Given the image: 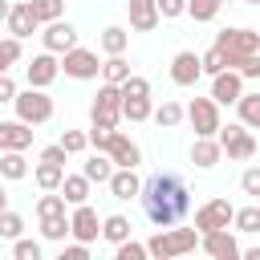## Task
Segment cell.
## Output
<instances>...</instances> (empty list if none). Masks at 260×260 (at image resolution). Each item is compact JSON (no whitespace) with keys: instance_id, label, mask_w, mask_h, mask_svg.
Here are the masks:
<instances>
[{"instance_id":"obj_1","label":"cell","mask_w":260,"mask_h":260,"mask_svg":"<svg viewBox=\"0 0 260 260\" xmlns=\"http://www.w3.org/2000/svg\"><path fill=\"white\" fill-rule=\"evenodd\" d=\"M146 219L154 228H175L187 211H191V191H187V179L175 175V171H154L146 183H142V195H138Z\"/></svg>"},{"instance_id":"obj_2","label":"cell","mask_w":260,"mask_h":260,"mask_svg":"<svg viewBox=\"0 0 260 260\" xmlns=\"http://www.w3.org/2000/svg\"><path fill=\"white\" fill-rule=\"evenodd\" d=\"M146 244H150V256H154V260H175V256H183V252H195V248L203 244V232H199V228H162V232L150 236Z\"/></svg>"},{"instance_id":"obj_3","label":"cell","mask_w":260,"mask_h":260,"mask_svg":"<svg viewBox=\"0 0 260 260\" xmlns=\"http://www.w3.org/2000/svg\"><path fill=\"white\" fill-rule=\"evenodd\" d=\"M122 102H126L122 85L102 81V89H98V98H93V106H89V122H93L98 130H118V122L126 118V114H122Z\"/></svg>"},{"instance_id":"obj_4","label":"cell","mask_w":260,"mask_h":260,"mask_svg":"<svg viewBox=\"0 0 260 260\" xmlns=\"http://www.w3.org/2000/svg\"><path fill=\"white\" fill-rule=\"evenodd\" d=\"M215 45L223 49V61H228V69H232L240 57L260 53V32H256V28H223V32H215Z\"/></svg>"},{"instance_id":"obj_5","label":"cell","mask_w":260,"mask_h":260,"mask_svg":"<svg viewBox=\"0 0 260 260\" xmlns=\"http://www.w3.org/2000/svg\"><path fill=\"white\" fill-rule=\"evenodd\" d=\"M12 106H16V118H24V122H32V126H45V122L53 118V98H49L45 89H37V85L20 89Z\"/></svg>"},{"instance_id":"obj_6","label":"cell","mask_w":260,"mask_h":260,"mask_svg":"<svg viewBox=\"0 0 260 260\" xmlns=\"http://www.w3.org/2000/svg\"><path fill=\"white\" fill-rule=\"evenodd\" d=\"M219 142H223V154H228L232 162H248V158L256 154L252 126H244V122H228V126H219Z\"/></svg>"},{"instance_id":"obj_7","label":"cell","mask_w":260,"mask_h":260,"mask_svg":"<svg viewBox=\"0 0 260 260\" xmlns=\"http://www.w3.org/2000/svg\"><path fill=\"white\" fill-rule=\"evenodd\" d=\"M187 122L195 126V138H211V134H219V102L215 98H195L191 106H187Z\"/></svg>"},{"instance_id":"obj_8","label":"cell","mask_w":260,"mask_h":260,"mask_svg":"<svg viewBox=\"0 0 260 260\" xmlns=\"http://www.w3.org/2000/svg\"><path fill=\"white\" fill-rule=\"evenodd\" d=\"M61 73L65 77H73V81H89V77H98L102 73V61H98V53L93 49H69L65 57H61Z\"/></svg>"},{"instance_id":"obj_9","label":"cell","mask_w":260,"mask_h":260,"mask_svg":"<svg viewBox=\"0 0 260 260\" xmlns=\"http://www.w3.org/2000/svg\"><path fill=\"white\" fill-rule=\"evenodd\" d=\"M228 223H236V207L228 203V199H207L203 207H195V228L199 232H215V228H228Z\"/></svg>"},{"instance_id":"obj_10","label":"cell","mask_w":260,"mask_h":260,"mask_svg":"<svg viewBox=\"0 0 260 260\" xmlns=\"http://www.w3.org/2000/svg\"><path fill=\"white\" fill-rule=\"evenodd\" d=\"M57 73H61V61H57V53H37L28 65H24V77H28V85H37V89H49L53 81H57Z\"/></svg>"},{"instance_id":"obj_11","label":"cell","mask_w":260,"mask_h":260,"mask_svg":"<svg viewBox=\"0 0 260 260\" xmlns=\"http://www.w3.org/2000/svg\"><path fill=\"white\" fill-rule=\"evenodd\" d=\"M199 77H203V53L183 49V53L171 57V81H175V85H195Z\"/></svg>"},{"instance_id":"obj_12","label":"cell","mask_w":260,"mask_h":260,"mask_svg":"<svg viewBox=\"0 0 260 260\" xmlns=\"http://www.w3.org/2000/svg\"><path fill=\"white\" fill-rule=\"evenodd\" d=\"M244 73L240 69H223V73H215L211 77V98L219 102V106H236L240 98H244Z\"/></svg>"},{"instance_id":"obj_13","label":"cell","mask_w":260,"mask_h":260,"mask_svg":"<svg viewBox=\"0 0 260 260\" xmlns=\"http://www.w3.org/2000/svg\"><path fill=\"white\" fill-rule=\"evenodd\" d=\"M41 41H45V49H49V53L65 57L69 49H77V28H73L69 20H53V24H45Z\"/></svg>"},{"instance_id":"obj_14","label":"cell","mask_w":260,"mask_h":260,"mask_svg":"<svg viewBox=\"0 0 260 260\" xmlns=\"http://www.w3.org/2000/svg\"><path fill=\"white\" fill-rule=\"evenodd\" d=\"M126 12H130V28L134 32H154L162 12H158V0H126Z\"/></svg>"},{"instance_id":"obj_15","label":"cell","mask_w":260,"mask_h":260,"mask_svg":"<svg viewBox=\"0 0 260 260\" xmlns=\"http://www.w3.org/2000/svg\"><path fill=\"white\" fill-rule=\"evenodd\" d=\"M4 20H8V32H12V37H32V32L41 28V20H37V12H32V0L12 4V8L4 12Z\"/></svg>"},{"instance_id":"obj_16","label":"cell","mask_w":260,"mask_h":260,"mask_svg":"<svg viewBox=\"0 0 260 260\" xmlns=\"http://www.w3.org/2000/svg\"><path fill=\"white\" fill-rule=\"evenodd\" d=\"M28 146H32V122L24 118L0 122V150H28Z\"/></svg>"},{"instance_id":"obj_17","label":"cell","mask_w":260,"mask_h":260,"mask_svg":"<svg viewBox=\"0 0 260 260\" xmlns=\"http://www.w3.org/2000/svg\"><path fill=\"white\" fill-rule=\"evenodd\" d=\"M207 256H215V260H236L240 256V244H236V236L228 232V228H215V232H203V244H199Z\"/></svg>"},{"instance_id":"obj_18","label":"cell","mask_w":260,"mask_h":260,"mask_svg":"<svg viewBox=\"0 0 260 260\" xmlns=\"http://www.w3.org/2000/svg\"><path fill=\"white\" fill-rule=\"evenodd\" d=\"M69 219H73V240H85V244H93V240L102 236V219H98V211H93L89 203H77Z\"/></svg>"},{"instance_id":"obj_19","label":"cell","mask_w":260,"mask_h":260,"mask_svg":"<svg viewBox=\"0 0 260 260\" xmlns=\"http://www.w3.org/2000/svg\"><path fill=\"white\" fill-rule=\"evenodd\" d=\"M118 167H138L142 162V146L130 138V134H122V130H114V138H110V150H106Z\"/></svg>"},{"instance_id":"obj_20","label":"cell","mask_w":260,"mask_h":260,"mask_svg":"<svg viewBox=\"0 0 260 260\" xmlns=\"http://www.w3.org/2000/svg\"><path fill=\"white\" fill-rule=\"evenodd\" d=\"M219 158H223V142H219V134H211V138H195V146H191V162H195L199 171H211Z\"/></svg>"},{"instance_id":"obj_21","label":"cell","mask_w":260,"mask_h":260,"mask_svg":"<svg viewBox=\"0 0 260 260\" xmlns=\"http://www.w3.org/2000/svg\"><path fill=\"white\" fill-rule=\"evenodd\" d=\"M106 187H110L114 199H138V195H142V179L134 175V167H118Z\"/></svg>"},{"instance_id":"obj_22","label":"cell","mask_w":260,"mask_h":260,"mask_svg":"<svg viewBox=\"0 0 260 260\" xmlns=\"http://www.w3.org/2000/svg\"><path fill=\"white\" fill-rule=\"evenodd\" d=\"M81 171H85L93 183H110V179H114V171H118V162H114L106 150H93V154L85 158V167H81Z\"/></svg>"},{"instance_id":"obj_23","label":"cell","mask_w":260,"mask_h":260,"mask_svg":"<svg viewBox=\"0 0 260 260\" xmlns=\"http://www.w3.org/2000/svg\"><path fill=\"white\" fill-rule=\"evenodd\" d=\"M32 179H37L41 191H61V183H65V167H61V162H45V158H37Z\"/></svg>"},{"instance_id":"obj_24","label":"cell","mask_w":260,"mask_h":260,"mask_svg":"<svg viewBox=\"0 0 260 260\" xmlns=\"http://www.w3.org/2000/svg\"><path fill=\"white\" fill-rule=\"evenodd\" d=\"M89 187H93V179L81 171V175H65V183H61V195L69 199V207H77V203H89Z\"/></svg>"},{"instance_id":"obj_25","label":"cell","mask_w":260,"mask_h":260,"mask_svg":"<svg viewBox=\"0 0 260 260\" xmlns=\"http://www.w3.org/2000/svg\"><path fill=\"white\" fill-rule=\"evenodd\" d=\"M0 175L4 179H24L28 175V158H24V150H0Z\"/></svg>"},{"instance_id":"obj_26","label":"cell","mask_w":260,"mask_h":260,"mask_svg":"<svg viewBox=\"0 0 260 260\" xmlns=\"http://www.w3.org/2000/svg\"><path fill=\"white\" fill-rule=\"evenodd\" d=\"M126 45H130V32H126L122 24H110V28H102V53H106V57H114V53H126Z\"/></svg>"},{"instance_id":"obj_27","label":"cell","mask_w":260,"mask_h":260,"mask_svg":"<svg viewBox=\"0 0 260 260\" xmlns=\"http://www.w3.org/2000/svg\"><path fill=\"white\" fill-rule=\"evenodd\" d=\"M130 77V61L122 57V53H114V57H106L102 61V81H114V85H122Z\"/></svg>"},{"instance_id":"obj_28","label":"cell","mask_w":260,"mask_h":260,"mask_svg":"<svg viewBox=\"0 0 260 260\" xmlns=\"http://www.w3.org/2000/svg\"><path fill=\"white\" fill-rule=\"evenodd\" d=\"M219 8H223V0H187V16H191L195 24L215 20V16H219Z\"/></svg>"},{"instance_id":"obj_29","label":"cell","mask_w":260,"mask_h":260,"mask_svg":"<svg viewBox=\"0 0 260 260\" xmlns=\"http://www.w3.org/2000/svg\"><path fill=\"white\" fill-rule=\"evenodd\" d=\"M236 110H240V122H244V126L260 130V89H256V93H244V98L236 102Z\"/></svg>"},{"instance_id":"obj_30","label":"cell","mask_w":260,"mask_h":260,"mask_svg":"<svg viewBox=\"0 0 260 260\" xmlns=\"http://www.w3.org/2000/svg\"><path fill=\"white\" fill-rule=\"evenodd\" d=\"M65 207H69V199H65V195H53V191H45V195L37 199V219H53V215H65Z\"/></svg>"},{"instance_id":"obj_31","label":"cell","mask_w":260,"mask_h":260,"mask_svg":"<svg viewBox=\"0 0 260 260\" xmlns=\"http://www.w3.org/2000/svg\"><path fill=\"white\" fill-rule=\"evenodd\" d=\"M102 236H106L110 244L130 240V219H126V215H106V219H102Z\"/></svg>"},{"instance_id":"obj_32","label":"cell","mask_w":260,"mask_h":260,"mask_svg":"<svg viewBox=\"0 0 260 260\" xmlns=\"http://www.w3.org/2000/svg\"><path fill=\"white\" fill-rule=\"evenodd\" d=\"M236 232H248V236H256L260 232V203H248V207H236V223H232Z\"/></svg>"},{"instance_id":"obj_33","label":"cell","mask_w":260,"mask_h":260,"mask_svg":"<svg viewBox=\"0 0 260 260\" xmlns=\"http://www.w3.org/2000/svg\"><path fill=\"white\" fill-rule=\"evenodd\" d=\"M122 114H126V122H146V118H154V106H150V98H126Z\"/></svg>"},{"instance_id":"obj_34","label":"cell","mask_w":260,"mask_h":260,"mask_svg":"<svg viewBox=\"0 0 260 260\" xmlns=\"http://www.w3.org/2000/svg\"><path fill=\"white\" fill-rule=\"evenodd\" d=\"M183 118H187V110H183L179 102H162V106L154 110V122H158L162 130H175V126H179Z\"/></svg>"},{"instance_id":"obj_35","label":"cell","mask_w":260,"mask_h":260,"mask_svg":"<svg viewBox=\"0 0 260 260\" xmlns=\"http://www.w3.org/2000/svg\"><path fill=\"white\" fill-rule=\"evenodd\" d=\"M32 12H37L41 24H53V20L65 16V0H32Z\"/></svg>"},{"instance_id":"obj_36","label":"cell","mask_w":260,"mask_h":260,"mask_svg":"<svg viewBox=\"0 0 260 260\" xmlns=\"http://www.w3.org/2000/svg\"><path fill=\"white\" fill-rule=\"evenodd\" d=\"M16 61H20V37H12V32H8V37L0 41V73H8Z\"/></svg>"},{"instance_id":"obj_37","label":"cell","mask_w":260,"mask_h":260,"mask_svg":"<svg viewBox=\"0 0 260 260\" xmlns=\"http://www.w3.org/2000/svg\"><path fill=\"white\" fill-rule=\"evenodd\" d=\"M20 232H24V219H20L12 207H4V211H0V236H4V240H20Z\"/></svg>"},{"instance_id":"obj_38","label":"cell","mask_w":260,"mask_h":260,"mask_svg":"<svg viewBox=\"0 0 260 260\" xmlns=\"http://www.w3.org/2000/svg\"><path fill=\"white\" fill-rule=\"evenodd\" d=\"M114 256H118V260H146V256H150V244L122 240V244H114Z\"/></svg>"},{"instance_id":"obj_39","label":"cell","mask_w":260,"mask_h":260,"mask_svg":"<svg viewBox=\"0 0 260 260\" xmlns=\"http://www.w3.org/2000/svg\"><path fill=\"white\" fill-rule=\"evenodd\" d=\"M223 69H228L223 49H219V45H211V49L203 53V73H207V77H215V73H223Z\"/></svg>"},{"instance_id":"obj_40","label":"cell","mask_w":260,"mask_h":260,"mask_svg":"<svg viewBox=\"0 0 260 260\" xmlns=\"http://www.w3.org/2000/svg\"><path fill=\"white\" fill-rule=\"evenodd\" d=\"M61 146H65L69 154H81V150L89 146V130H65V134H61Z\"/></svg>"},{"instance_id":"obj_41","label":"cell","mask_w":260,"mask_h":260,"mask_svg":"<svg viewBox=\"0 0 260 260\" xmlns=\"http://www.w3.org/2000/svg\"><path fill=\"white\" fill-rule=\"evenodd\" d=\"M122 93H126V98H150V81H146V77H134V73H130V77L122 81Z\"/></svg>"},{"instance_id":"obj_42","label":"cell","mask_w":260,"mask_h":260,"mask_svg":"<svg viewBox=\"0 0 260 260\" xmlns=\"http://www.w3.org/2000/svg\"><path fill=\"white\" fill-rule=\"evenodd\" d=\"M12 256L16 260H41V244L37 240H16L12 244Z\"/></svg>"},{"instance_id":"obj_43","label":"cell","mask_w":260,"mask_h":260,"mask_svg":"<svg viewBox=\"0 0 260 260\" xmlns=\"http://www.w3.org/2000/svg\"><path fill=\"white\" fill-rule=\"evenodd\" d=\"M240 187H244V195L260 199V167H248V171L240 175Z\"/></svg>"},{"instance_id":"obj_44","label":"cell","mask_w":260,"mask_h":260,"mask_svg":"<svg viewBox=\"0 0 260 260\" xmlns=\"http://www.w3.org/2000/svg\"><path fill=\"white\" fill-rule=\"evenodd\" d=\"M232 69H240L244 77H252V81H256V77H260V53H248V57H240Z\"/></svg>"},{"instance_id":"obj_45","label":"cell","mask_w":260,"mask_h":260,"mask_svg":"<svg viewBox=\"0 0 260 260\" xmlns=\"http://www.w3.org/2000/svg\"><path fill=\"white\" fill-rule=\"evenodd\" d=\"M61 260H89V244L85 240H73L69 248H61Z\"/></svg>"},{"instance_id":"obj_46","label":"cell","mask_w":260,"mask_h":260,"mask_svg":"<svg viewBox=\"0 0 260 260\" xmlns=\"http://www.w3.org/2000/svg\"><path fill=\"white\" fill-rule=\"evenodd\" d=\"M158 12H162V20H175L187 12V0H158Z\"/></svg>"},{"instance_id":"obj_47","label":"cell","mask_w":260,"mask_h":260,"mask_svg":"<svg viewBox=\"0 0 260 260\" xmlns=\"http://www.w3.org/2000/svg\"><path fill=\"white\" fill-rule=\"evenodd\" d=\"M16 81H12V73H0V102H16Z\"/></svg>"},{"instance_id":"obj_48","label":"cell","mask_w":260,"mask_h":260,"mask_svg":"<svg viewBox=\"0 0 260 260\" xmlns=\"http://www.w3.org/2000/svg\"><path fill=\"white\" fill-rule=\"evenodd\" d=\"M41 158H45V162H61V167H65V158H69V150H65L61 142H53V146H45V150H41Z\"/></svg>"},{"instance_id":"obj_49","label":"cell","mask_w":260,"mask_h":260,"mask_svg":"<svg viewBox=\"0 0 260 260\" xmlns=\"http://www.w3.org/2000/svg\"><path fill=\"white\" fill-rule=\"evenodd\" d=\"M244 256H248V260H260V248H248Z\"/></svg>"},{"instance_id":"obj_50","label":"cell","mask_w":260,"mask_h":260,"mask_svg":"<svg viewBox=\"0 0 260 260\" xmlns=\"http://www.w3.org/2000/svg\"><path fill=\"white\" fill-rule=\"evenodd\" d=\"M244 4H260V0H244Z\"/></svg>"}]
</instances>
